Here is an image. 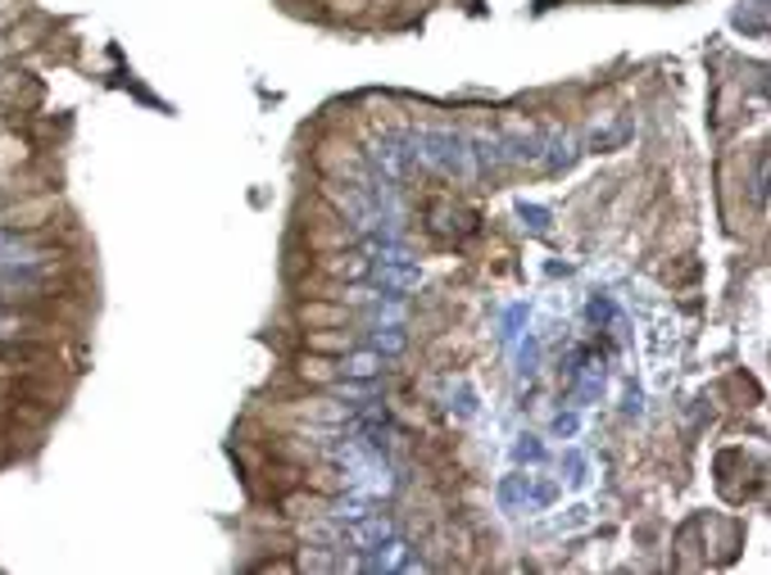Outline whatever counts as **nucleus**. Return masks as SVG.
I'll list each match as a JSON object with an SVG mask.
<instances>
[{"instance_id": "2", "label": "nucleus", "mask_w": 771, "mask_h": 575, "mask_svg": "<svg viewBox=\"0 0 771 575\" xmlns=\"http://www.w3.org/2000/svg\"><path fill=\"white\" fill-rule=\"evenodd\" d=\"M341 367H345L350 376H373V372H377L382 363H377L373 354H359V358H350V363H341Z\"/></svg>"}, {"instance_id": "4", "label": "nucleus", "mask_w": 771, "mask_h": 575, "mask_svg": "<svg viewBox=\"0 0 771 575\" xmlns=\"http://www.w3.org/2000/svg\"><path fill=\"white\" fill-rule=\"evenodd\" d=\"M305 376H313V380H332L337 372H332V363H327V358H305V367H300Z\"/></svg>"}, {"instance_id": "1", "label": "nucleus", "mask_w": 771, "mask_h": 575, "mask_svg": "<svg viewBox=\"0 0 771 575\" xmlns=\"http://www.w3.org/2000/svg\"><path fill=\"white\" fill-rule=\"evenodd\" d=\"M332 273H341V277H363V273H368V263H363L359 254H345L341 263H332Z\"/></svg>"}, {"instance_id": "3", "label": "nucleus", "mask_w": 771, "mask_h": 575, "mask_svg": "<svg viewBox=\"0 0 771 575\" xmlns=\"http://www.w3.org/2000/svg\"><path fill=\"white\" fill-rule=\"evenodd\" d=\"M377 281L390 286V290H414V286H418V273H382Z\"/></svg>"}, {"instance_id": "5", "label": "nucleus", "mask_w": 771, "mask_h": 575, "mask_svg": "<svg viewBox=\"0 0 771 575\" xmlns=\"http://www.w3.org/2000/svg\"><path fill=\"white\" fill-rule=\"evenodd\" d=\"M399 344H404L399 335H377V350H399Z\"/></svg>"}]
</instances>
